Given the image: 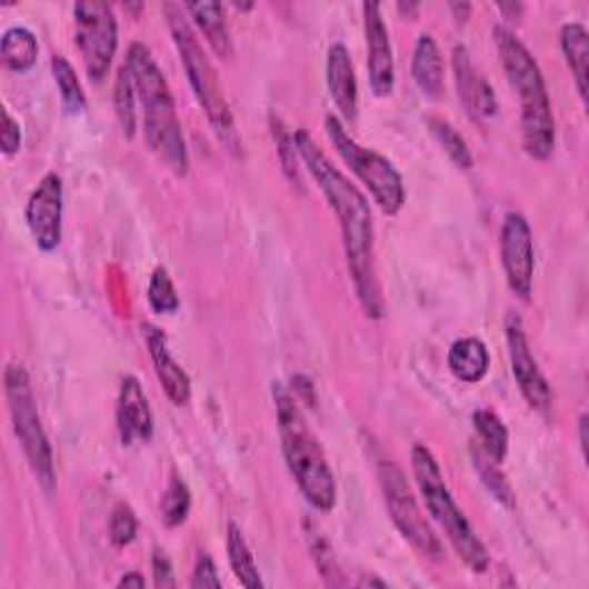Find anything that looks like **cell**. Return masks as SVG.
<instances>
[{
    "label": "cell",
    "mask_w": 589,
    "mask_h": 589,
    "mask_svg": "<svg viewBox=\"0 0 589 589\" xmlns=\"http://www.w3.org/2000/svg\"><path fill=\"white\" fill-rule=\"evenodd\" d=\"M292 141L307 171L339 219L346 263L359 307H362L367 318L382 320L385 298L376 263V228L369 199L327 159L309 132L298 129Z\"/></svg>",
    "instance_id": "1"
},
{
    "label": "cell",
    "mask_w": 589,
    "mask_h": 589,
    "mask_svg": "<svg viewBox=\"0 0 589 589\" xmlns=\"http://www.w3.org/2000/svg\"><path fill=\"white\" fill-rule=\"evenodd\" d=\"M124 68L132 74L139 104L143 107L146 143L173 176L184 178L189 171V152L167 77L159 70L150 49L141 42L129 47Z\"/></svg>",
    "instance_id": "2"
},
{
    "label": "cell",
    "mask_w": 589,
    "mask_h": 589,
    "mask_svg": "<svg viewBox=\"0 0 589 589\" xmlns=\"http://www.w3.org/2000/svg\"><path fill=\"white\" fill-rule=\"evenodd\" d=\"M493 40L511 88L520 100V137L522 148L539 161L555 150V118L539 62L507 26L493 28Z\"/></svg>",
    "instance_id": "3"
},
{
    "label": "cell",
    "mask_w": 589,
    "mask_h": 589,
    "mask_svg": "<svg viewBox=\"0 0 589 589\" xmlns=\"http://www.w3.org/2000/svg\"><path fill=\"white\" fill-rule=\"evenodd\" d=\"M272 397L277 406L281 451L294 483L313 509L322 513L332 511L337 507V479L322 447L309 429L298 399L281 382L272 385Z\"/></svg>",
    "instance_id": "4"
},
{
    "label": "cell",
    "mask_w": 589,
    "mask_h": 589,
    "mask_svg": "<svg viewBox=\"0 0 589 589\" xmlns=\"http://www.w3.org/2000/svg\"><path fill=\"white\" fill-rule=\"evenodd\" d=\"M163 14H167L171 36H173L176 49L180 53L187 79L191 83V90L196 94V100H199L214 137L219 139V143L228 152L240 157L242 154V139H240V132L236 127V118L231 113V107H228V100H226V94L219 86L217 72L212 68L208 53L203 51L189 19L184 17V8L176 6V3H167L163 6Z\"/></svg>",
    "instance_id": "5"
},
{
    "label": "cell",
    "mask_w": 589,
    "mask_h": 589,
    "mask_svg": "<svg viewBox=\"0 0 589 589\" xmlns=\"http://www.w3.org/2000/svg\"><path fill=\"white\" fill-rule=\"evenodd\" d=\"M410 461L423 505L442 528L458 558L470 567L472 573H486L490 567L488 548L470 526L461 507L456 505L433 451L427 445H415Z\"/></svg>",
    "instance_id": "6"
},
{
    "label": "cell",
    "mask_w": 589,
    "mask_h": 589,
    "mask_svg": "<svg viewBox=\"0 0 589 589\" xmlns=\"http://www.w3.org/2000/svg\"><path fill=\"white\" fill-rule=\"evenodd\" d=\"M6 399L12 415V427L17 440L23 449L26 461L36 475L38 483L47 496L56 490V468H53V449L42 427L36 395H32L30 378L23 367L8 365L6 369Z\"/></svg>",
    "instance_id": "7"
},
{
    "label": "cell",
    "mask_w": 589,
    "mask_h": 589,
    "mask_svg": "<svg viewBox=\"0 0 589 589\" xmlns=\"http://www.w3.org/2000/svg\"><path fill=\"white\" fill-rule=\"evenodd\" d=\"M325 132L346 167L371 191L378 208L387 217H397L406 206V184L395 163L380 152L359 146L337 116L325 118Z\"/></svg>",
    "instance_id": "8"
},
{
    "label": "cell",
    "mask_w": 589,
    "mask_h": 589,
    "mask_svg": "<svg viewBox=\"0 0 589 589\" xmlns=\"http://www.w3.org/2000/svg\"><path fill=\"white\" fill-rule=\"evenodd\" d=\"M378 479L391 522H395L403 539H408L417 552L440 560L442 543L431 530L429 520L423 518L403 470L395 461H389V458H378Z\"/></svg>",
    "instance_id": "9"
},
{
    "label": "cell",
    "mask_w": 589,
    "mask_h": 589,
    "mask_svg": "<svg viewBox=\"0 0 589 589\" xmlns=\"http://www.w3.org/2000/svg\"><path fill=\"white\" fill-rule=\"evenodd\" d=\"M74 40L90 81H104L118 51V21L111 6L97 3V0H92V3H77Z\"/></svg>",
    "instance_id": "10"
},
{
    "label": "cell",
    "mask_w": 589,
    "mask_h": 589,
    "mask_svg": "<svg viewBox=\"0 0 589 589\" xmlns=\"http://www.w3.org/2000/svg\"><path fill=\"white\" fill-rule=\"evenodd\" d=\"M500 258L511 292L522 302H528L535 286L537 260H535L532 228L520 212H509L502 221Z\"/></svg>",
    "instance_id": "11"
},
{
    "label": "cell",
    "mask_w": 589,
    "mask_h": 589,
    "mask_svg": "<svg viewBox=\"0 0 589 589\" xmlns=\"http://www.w3.org/2000/svg\"><path fill=\"white\" fill-rule=\"evenodd\" d=\"M505 335H507V348H509V362L511 373L516 378V385L520 389L522 399L528 401L530 408L539 412H548L552 408V389L539 369L537 357L530 348L526 327L516 313H509L505 320Z\"/></svg>",
    "instance_id": "12"
},
{
    "label": "cell",
    "mask_w": 589,
    "mask_h": 589,
    "mask_svg": "<svg viewBox=\"0 0 589 589\" xmlns=\"http://www.w3.org/2000/svg\"><path fill=\"white\" fill-rule=\"evenodd\" d=\"M62 178L47 173L26 203L28 231L42 251H56L62 240Z\"/></svg>",
    "instance_id": "13"
},
{
    "label": "cell",
    "mask_w": 589,
    "mask_h": 589,
    "mask_svg": "<svg viewBox=\"0 0 589 589\" xmlns=\"http://www.w3.org/2000/svg\"><path fill=\"white\" fill-rule=\"evenodd\" d=\"M365 36H367V68H369V83L376 97H389L397 86V64H395V49H391L389 30L382 19L380 3H365Z\"/></svg>",
    "instance_id": "14"
},
{
    "label": "cell",
    "mask_w": 589,
    "mask_h": 589,
    "mask_svg": "<svg viewBox=\"0 0 589 589\" xmlns=\"http://www.w3.org/2000/svg\"><path fill=\"white\" fill-rule=\"evenodd\" d=\"M453 64V79H456V90H458V100L463 102L468 116L472 120H488L496 118L500 111L496 90L490 88V83L475 70L472 58L463 44L453 47L451 56Z\"/></svg>",
    "instance_id": "15"
},
{
    "label": "cell",
    "mask_w": 589,
    "mask_h": 589,
    "mask_svg": "<svg viewBox=\"0 0 589 589\" xmlns=\"http://www.w3.org/2000/svg\"><path fill=\"white\" fill-rule=\"evenodd\" d=\"M118 433L124 447L134 442H150L154 436V419L146 391L134 376H124L118 391Z\"/></svg>",
    "instance_id": "16"
},
{
    "label": "cell",
    "mask_w": 589,
    "mask_h": 589,
    "mask_svg": "<svg viewBox=\"0 0 589 589\" xmlns=\"http://www.w3.org/2000/svg\"><path fill=\"white\" fill-rule=\"evenodd\" d=\"M143 332H146L148 352L152 357V365H154V371H157V378L163 391H167V397L178 408L187 406L191 399V378L173 359L167 335H163V330H159L157 325H150V322L143 325Z\"/></svg>",
    "instance_id": "17"
},
{
    "label": "cell",
    "mask_w": 589,
    "mask_h": 589,
    "mask_svg": "<svg viewBox=\"0 0 589 589\" xmlns=\"http://www.w3.org/2000/svg\"><path fill=\"white\" fill-rule=\"evenodd\" d=\"M327 88H330L341 118L352 122L357 118V77L350 51L341 42L332 44L327 51Z\"/></svg>",
    "instance_id": "18"
},
{
    "label": "cell",
    "mask_w": 589,
    "mask_h": 589,
    "mask_svg": "<svg viewBox=\"0 0 589 589\" xmlns=\"http://www.w3.org/2000/svg\"><path fill=\"white\" fill-rule=\"evenodd\" d=\"M410 72L421 94L438 100L445 90V62L436 40L429 36V32H421L415 42Z\"/></svg>",
    "instance_id": "19"
},
{
    "label": "cell",
    "mask_w": 589,
    "mask_h": 589,
    "mask_svg": "<svg viewBox=\"0 0 589 589\" xmlns=\"http://www.w3.org/2000/svg\"><path fill=\"white\" fill-rule=\"evenodd\" d=\"M449 371L456 380L477 385L486 378L490 369V352L488 346L479 337H463L451 343L447 355Z\"/></svg>",
    "instance_id": "20"
},
{
    "label": "cell",
    "mask_w": 589,
    "mask_h": 589,
    "mask_svg": "<svg viewBox=\"0 0 589 589\" xmlns=\"http://www.w3.org/2000/svg\"><path fill=\"white\" fill-rule=\"evenodd\" d=\"M184 12L191 17L196 26H199L206 42L219 58L228 60L233 56L231 26H228L221 3H187Z\"/></svg>",
    "instance_id": "21"
},
{
    "label": "cell",
    "mask_w": 589,
    "mask_h": 589,
    "mask_svg": "<svg viewBox=\"0 0 589 589\" xmlns=\"http://www.w3.org/2000/svg\"><path fill=\"white\" fill-rule=\"evenodd\" d=\"M560 44L573 74L582 104H587V64H589V32L582 23L571 21L560 30Z\"/></svg>",
    "instance_id": "22"
},
{
    "label": "cell",
    "mask_w": 589,
    "mask_h": 589,
    "mask_svg": "<svg viewBox=\"0 0 589 589\" xmlns=\"http://www.w3.org/2000/svg\"><path fill=\"white\" fill-rule=\"evenodd\" d=\"M38 53L40 47L36 36L23 26H12L0 40V56H3L6 68L12 72H28L38 62Z\"/></svg>",
    "instance_id": "23"
},
{
    "label": "cell",
    "mask_w": 589,
    "mask_h": 589,
    "mask_svg": "<svg viewBox=\"0 0 589 589\" xmlns=\"http://www.w3.org/2000/svg\"><path fill=\"white\" fill-rule=\"evenodd\" d=\"M226 550H228V562H231V569L236 573V578L240 580V585L249 587V589H258L263 587V578L258 573V567L253 562V552L240 530V526L236 520L228 522V530H226Z\"/></svg>",
    "instance_id": "24"
},
{
    "label": "cell",
    "mask_w": 589,
    "mask_h": 589,
    "mask_svg": "<svg viewBox=\"0 0 589 589\" xmlns=\"http://www.w3.org/2000/svg\"><path fill=\"white\" fill-rule=\"evenodd\" d=\"M472 427L481 442L483 456H488L490 461H496L500 466L509 451V431L505 427V421L490 410H475Z\"/></svg>",
    "instance_id": "25"
},
{
    "label": "cell",
    "mask_w": 589,
    "mask_h": 589,
    "mask_svg": "<svg viewBox=\"0 0 589 589\" xmlns=\"http://www.w3.org/2000/svg\"><path fill=\"white\" fill-rule=\"evenodd\" d=\"M51 72H53V81L60 92V102H62L64 113L81 116L88 109V102H86V92L81 88V81L70 64V60L56 53L51 58Z\"/></svg>",
    "instance_id": "26"
},
{
    "label": "cell",
    "mask_w": 589,
    "mask_h": 589,
    "mask_svg": "<svg viewBox=\"0 0 589 589\" xmlns=\"http://www.w3.org/2000/svg\"><path fill=\"white\" fill-rule=\"evenodd\" d=\"M305 535H307V541H309V550H311V558L325 580V585H343V576H341V567L337 562V555H335V548L332 543L327 541V537L320 532V528L316 526V522L307 520L305 526Z\"/></svg>",
    "instance_id": "27"
},
{
    "label": "cell",
    "mask_w": 589,
    "mask_h": 589,
    "mask_svg": "<svg viewBox=\"0 0 589 589\" xmlns=\"http://www.w3.org/2000/svg\"><path fill=\"white\" fill-rule=\"evenodd\" d=\"M137 102H139V97H137L132 74H129V70L122 64L118 79H116L113 104H116V116H118L124 139H134L137 134Z\"/></svg>",
    "instance_id": "28"
},
{
    "label": "cell",
    "mask_w": 589,
    "mask_h": 589,
    "mask_svg": "<svg viewBox=\"0 0 589 589\" xmlns=\"http://www.w3.org/2000/svg\"><path fill=\"white\" fill-rule=\"evenodd\" d=\"M429 129H431L433 139L442 146V150L447 152V157L456 163L458 169L470 171L475 167V159H472V152L468 148V141L461 134H458V129L449 120L431 116L429 118Z\"/></svg>",
    "instance_id": "29"
},
{
    "label": "cell",
    "mask_w": 589,
    "mask_h": 589,
    "mask_svg": "<svg viewBox=\"0 0 589 589\" xmlns=\"http://www.w3.org/2000/svg\"><path fill=\"white\" fill-rule=\"evenodd\" d=\"M148 302L150 309L159 316H171L180 309V294L167 268H154L148 283Z\"/></svg>",
    "instance_id": "30"
},
{
    "label": "cell",
    "mask_w": 589,
    "mask_h": 589,
    "mask_svg": "<svg viewBox=\"0 0 589 589\" xmlns=\"http://www.w3.org/2000/svg\"><path fill=\"white\" fill-rule=\"evenodd\" d=\"M191 509V493L180 477H173L167 493L161 498V520L167 528H178L187 520Z\"/></svg>",
    "instance_id": "31"
},
{
    "label": "cell",
    "mask_w": 589,
    "mask_h": 589,
    "mask_svg": "<svg viewBox=\"0 0 589 589\" xmlns=\"http://www.w3.org/2000/svg\"><path fill=\"white\" fill-rule=\"evenodd\" d=\"M475 468L483 481V486L490 490V496H493L498 502H502L505 507H513L516 498H513V488L507 481V477L498 470V463L490 461V458L483 456H475Z\"/></svg>",
    "instance_id": "32"
},
{
    "label": "cell",
    "mask_w": 589,
    "mask_h": 589,
    "mask_svg": "<svg viewBox=\"0 0 589 589\" xmlns=\"http://www.w3.org/2000/svg\"><path fill=\"white\" fill-rule=\"evenodd\" d=\"M139 535V520H137V513L134 509L120 502L116 505V509L111 511V518H109V539L116 548H127L129 543H134Z\"/></svg>",
    "instance_id": "33"
},
{
    "label": "cell",
    "mask_w": 589,
    "mask_h": 589,
    "mask_svg": "<svg viewBox=\"0 0 589 589\" xmlns=\"http://www.w3.org/2000/svg\"><path fill=\"white\" fill-rule=\"evenodd\" d=\"M272 134L277 139V150L283 163V171L290 178V182H298L300 184V169H298V148H294L292 137L286 132V127L281 124V120L272 118Z\"/></svg>",
    "instance_id": "34"
},
{
    "label": "cell",
    "mask_w": 589,
    "mask_h": 589,
    "mask_svg": "<svg viewBox=\"0 0 589 589\" xmlns=\"http://www.w3.org/2000/svg\"><path fill=\"white\" fill-rule=\"evenodd\" d=\"M189 585L193 589H206V587L219 589L221 587V578L217 573V567L206 550H201L199 558H196V567H193V576H191Z\"/></svg>",
    "instance_id": "35"
},
{
    "label": "cell",
    "mask_w": 589,
    "mask_h": 589,
    "mask_svg": "<svg viewBox=\"0 0 589 589\" xmlns=\"http://www.w3.org/2000/svg\"><path fill=\"white\" fill-rule=\"evenodd\" d=\"M0 146L8 157L17 154L21 148V124L10 116L8 109H3V129H0Z\"/></svg>",
    "instance_id": "36"
},
{
    "label": "cell",
    "mask_w": 589,
    "mask_h": 589,
    "mask_svg": "<svg viewBox=\"0 0 589 589\" xmlns=\"http://www.w3.org/2000/svg\"><path fill=\"white\" fill-rule=\"evenodd\" d=\"M152 578L154 587H176V573H173V562L167 552L154 550L152 555Z\"/></svg>",
    "instance_id": "37"
},
{
    "label": "cell",
    "mask_w": 589,
    "mask_h": 589,
    "mask_svg": "<svg viewBox=\"0 0 589 589\" xmlns=\"http://www.w3.org/2000/svg\"><path fill=\"white\" fill-rule=\"evenodd\" d=\"M292 387H294V395H300L309 406L313 403V399H311V395H313V385H311V380L309 378H305V376H298V378H294L292 380Z\"/></svg>",
    "instance_id": "38"
},
{
    "label": "cell",
    "mask_w": 589,
    "mask_h": 589,
    "mask_svg": "<svg viewBox=\"0 0 589 589\" xmlns=\"http://www.w3.org/2000/svg\"><path fill=\"white\" fill-rule=\"evenodd\" d=\"M118 587H146V578L139 571H127L118 580Z\"/></svg>",
    "instance_id": "39"
},
{
    "label": "cell",
    "mask_w": 589,
    "mask_h": 589,
    "mask_svg": "<svg viewBox=\"0 0 589 589\" xmlns=\"http://www.w3.org/2000/svg\"><path fill=\"white\" fill-rule=\"evenodd\" d=\"M449 10L458 23H466V19L472 12V6L470 3H449Z\"/></svg>",
    "instance_id": "40"
},
{
    "label": "cell",
    "mask_w": 589,
    "mask_h": 589,
    "mask_svg": "<svg viewBox=\"0 0 589 589\" xmlns=\"http://www.w3.org/2000/svg\"><path fill=\"white\" fill-rule=\"evenodd\" d=\"M498 10L502 12L505 19L513 21V19H520V14H522V10H526V8H522L520 3H502Z\"/></svg>",
    "instance_id": "41"
},
{
    "label": "cell",
    "mask_w": 589,
    "mask_h": 589,
    "mask_svg": "<svg viewBox=\"0 0 589 589\" xmlns=\"http://www.w3.org/2000/svg\"><path fill=\"white\" fill-rule=\"evenodd\" d=\"M578 438H580L582 458H587V415H580L578 419Z\"/></svg>",
    "instance_id": "42"
},
{
    "label": "cell",
    "mask_w": 589,
    "mask_h": 589,
    "mask_svg": "<svg viewBox=\"0 0 589 589\" xmlns=\"http://www.w3.org/2000/svg\"><path fill=\"white\" fill-rule=\"evenodd\" d=\"M357 585H359V587H367V585H376V587H387V582H385V580H378V578H362V580H359Z\"/></svg>",
    "instance_id": "43"
}]
</instances>
